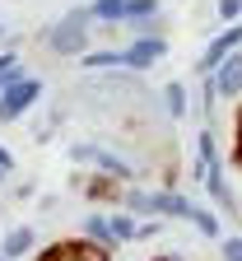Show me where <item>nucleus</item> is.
I'll return each mask as SVG.
<instances>
[{
	"label": "nucleus",
	"instance_id": "f257e3e1",
	"mask_svg": "<svg viewBox=\"0 0 242 261\" xmlns=\"http://www.w3.org/2000/svg\"><path fill=\"white\" fill-rule=\"evenodd\" d=\"M121 201H126L130 210H140V215H145V210H158V215H172V219H191L205 238L219 233V219H214L210 210H200L196 201H186V196H172V191H126Z\"/></svg>",
	"mask_w": 242,
	"mask_h": 261
},
{
	"label": "nucleus",
	"instance_id": "f03ea898",
	"mask_svg": "<svg viewBox=\"0 0 242 261\" xmlns=\"http://www.w3.org/2000/svg\"><path fill=\"white\" fill-rule=\"evenodd\" d=\"M47 42H51V51H61V56H79V51L89 47V10H84V14H65V19L47 33Z\"/></svg>",
	"mask_w": 242,
	"mask_h": 261
},
{
	"label": "nucleus",
	"instance_id": "7ed1b4c3",
	"mask_svg": "<svg viewBox=\"0 0 242 261\" xmlns=\"http://www.w3.org/2000/svg\"><path fill=\"white\" fill-rule=\"evenodd\" d=\"M38 98H42V84L38 80H14V84H5V89H0V121L23 117Z\"/></svg>",
	"mask_w": 242,
	"mask_h": 261
},
{
	"label": "nucleus",
	"instance_id": "20e7f679",
	"mask_svg": "<svg viewBox=\"0 0 242 261\" xmlns=\"http://www.w3.org/2000/svg\"><path fill=\"white\" fill-rule=\"evenodd\" d=\"M163 56H168V42L158 38V33H145V38H135L121 51V65H130V70H149V65H158Z\"/></svg>",
	"mask_w": 242,
	"mask_h": 261
},
{
	"label": "nucleus",
	"instance_id": "39448f33",
	"mask_svg": "<svg viewBox=\"0 0 242 261\" xmlns=\"http://www.w3.org/2000/svg\"><path fill=\"white\" fill-rule=\"evenodd\" d=\"M237 47H242V23H233L228 33H219V38H214L210 47H205V56H200V75H214L219 65H224V61L237 51Z\"/></svg>",
	"mask_w": 242,
	"mask_h": 261
},
{
	"label": "nucleus",
	"instance_id": "423d86ee",
	"mask_svg": "<svg viewBox=\"0 0 242 261\" xmlns=\"http://www.w3.org/2000/svg\"><path fill=\"white\" fill-rule=\"evenodd\" d=\"M38 261H107V247H102L98 238H93V243H56V247H47Z\"/></svg>",
	"mask_w": 242,
	"mask_h": 261
},
{
	"label": "nucleus",
	"instance_id": "0eeeda50",
	"mask_svg": "<svg viewBox=\"0 0 242 261\" xmlns=\"http://www.w3.org/2000/svg\"><path fill=\"white\" fill-rule=\"evenodd\" d=\"M214 93H219V98H237V93H242V47L214 70Z\"/></svg>",
	"mask_w": 242,
	"mask_h": 261
},
{
	"label": "nucleus",
	"instance_id": "6e6552de",
	"mask_svg": "<svg viewBox=\"0 0 242 261\" xmlns=\"http://www.w3.org/2000/svg\"><path fill=\"white\" fill-rule=\"evenodd\" d=\"M70 159H79V163H98V168H107L112 177H130V168L117 159V154H107V149H98V145H79V149H70Z\"/></svg>",
	"mask_w": 242,
	"mask_h": 261
},
{
	"label": "nucleus",
	"instance_id": "1a4fd4ad",
	"mask_svg": "<svg viewBox=\"0 0 242 261\" xmlns=\"http://www.w3.org/2000/svg\"><path fill=\"white\" fill-rule=\"evenodd\" d=\"M33 238H38V233H33V228H23V224L10 228L5 243H0V256H10V261H14V256H28V252H33Z\"/></svg>",
	"mask_w": 242,
	"mask_h": 261
},
{
	"label": "nucleus",
	"instance_id": "9d476101",
	"mask_svg": "<svg viewBox=\"0 0 242 261\" xmlns=\"http://www.w3.org/2000/svg\"><path fill=\"white\" fill-rule=\"evenodd\" d=\"M89 238H98L107 252H117V247H121V238L112 233V219H102V215H89Z\"/></svg>",
	"mask_w": 242,
	"mask_h": 261
},
{
	"label": "nucleus",
	"instance_id": "9b49d317",
	"mask_svg": "<svg viewBox=\"0 0 242 261\" xmlns=\"http://www.w3.org/2000/svg\"><path fill=\"white\" fill-rule=\"evenodd\" d=\"M89 19H112V23H126V0H93V5H89Z\"/></svg>",
	"mask_w": 242,
	"mask_h": 261
},
{
	"label": "nucleus",
	"instance_id": "f8f14e48",
	"mask_svg": "<svg viewBox=\"0 0 242 261\" xmlns=\"http://www.w3.org/2000/svg\"><path fill=\"white\" fill-rule=\"evenodd\" d=\"M79 65H84V70H117V65H121V51H89Z\"/></svg>",
	"mask_w": 242,
	"mask_h": 261
},
{
	"label": "nucleus",
	"instance_id": "ddd939ff",
	"mask_svg": "<svg viewBox=\"0 0 242 261\" xmlns=\"http://www.w3.org/2000/svg\"><path fill=\"white\" fill-rule=\"evenodd\" d=\"M158 14V0H126V23L135 19H154Z\"/></svg>",
	"mask_w": 242,
	"mask_h": 261
},
{
	"label": "nucleus",
	"instance_id": "4468645a",
	"mask_svg": "<svg viewBox=\"0 0 242 261\" xmlns=\"http://www.w3.org/2000/svg\"><path fill=\"white\" fill-rule=\"evenodd\" d=\"M163 98H168V112H172V117H182V112H186V89H182V84H168Z\"/></svg>",
	"mask_w": 242,
	"mask_h": 261
},
{
	"label": "nucleus",
	"instance_id": "2eb2a0df",
	"mask_svg": "<svg viewBox=\"0 0 242 261\" xmlns=\"http://www.w3.org/2000/svg\"><path fill=\"white\" fill-rule=\"evenodd\" d=\"M89 196H93V201H117V187H112V177H98V182H89Z\"/></svg>",
	"mask_w": 242,
	"mask_h": 261
},
{
	"label": "nucleus",
	"instance_id": "dca6fc26",
	"mask_svg": "<svg viewBox=\"0 0 242 261\" xmlns=\"http://www.w3.org/2000/svg\"><path fill=\"white\" fill-rule=\"evenodd\" d=\"M237 14H242V0H219V19H228V23H233Z\"/></svg>",
	"mask_w": 242,
	"mask_h": 261
},
{
	"label": "nucleus",
	"instance_id": "f3484780",
	"mask_svg": "<svg viewBox=\"0 0 242 261\" xmlns=\"http://www.w3.org/2000/svg\"><path fill=\"white\" fill-rule=\"evenodd\" d=\"M224 261H242V238H224Z\"/></svg>",
	"mask_w": 242,
	"mask_h": 261
},
{
	"label": "nucleus",
	"instance_id": "a211bd4d",
	"mask_svg": "<svg viewBox=\"0 0 242 261\" xmlns=\"http://www.w3.org/2000/svg\"><path fill=\"white\" fill-rule=\"evenodd\" d=\"M233 163L242 168V117H237V136H233Z\"/></svg>",
	"mask_w": 242,
	"mask_h": 261
},
{
	"label": "nucleus",
	"instance_id": "6ab92c4d",
	"mask_svg": "<svg viewBox=\"0 0 242 261\" xmlns=\"http://www.w3.org/2000/svg\"><path fill=\"white\" fill-rule=\"evenodd\" d=\"M0 168H5V173H14V154H10L5 145H0Z\"/></svg>",
	"mask_w": 242,
	"mask_h": 261
},
{
	"label": "nucleus",
	"instance_id": "aec40b11",
	"mask_svg": "<svg viewBox=\"0 0 242 261\" xmlns=\"http://www.w3.org/2000/svg\"><path fill=\"white\" fill-rule=\"evenodd\" d=\"M158 261H177V256H158Z\"/></svg>",
	"mask_w": 242,
	"mask_h": 261
},
{
	"label": "nucleus",
	"instance_id": "412c9836",
	"mask_svg": "<svg viewBox=\"0 0 242 261\" xmlns=\"http://www.w3.org/2000/svg\"><path fill=\"white\" fill-rule=\"evenodd\" d=\"M0 38H5V23H0Z\"/></svg>",
	"mask_w": 242,
	"mask_h": 261
},
{
	"label": "nucleus",
	"instance_id": "4be33fe9",
	"mask_svg": "<svg viewBox=\"0 0 242 261\" xmlns=\"http://www.w3.org/2000/svg\"><path fill=\"white\" fill-rule=\"evenodd\" d=\"M0 177H5V168H0Z\"/></svg>",
	"mask_w": 242,
	"mask_h": 261
},
{
	"label": "nucleus",
	"instance_id": "5701e85b",
	"mask_svg": "<svg viewBox=\"0 0 242 261\" xmlns=\"http://www.w3.org/2000/svg\"><path fill=\"white\" fill-rule=\"evenodd\" d=\"M0 261H10V256H0Z\"/></svg>",
	"mask_w": 242,
	"mask_h": 261
}]
</instances>
